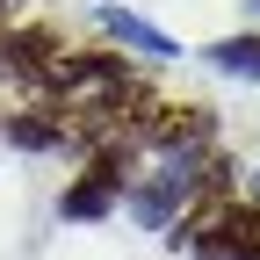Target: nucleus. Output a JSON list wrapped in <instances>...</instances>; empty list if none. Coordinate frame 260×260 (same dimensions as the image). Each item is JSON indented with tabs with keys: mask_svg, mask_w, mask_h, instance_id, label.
I'll return each instance as SVG.
<instances>
[{
	"mask_svg": "<svg viewBox=\"0 0 260 260\" xmlns=\"http://www.w3.org/2000/svg\"><path fill=\"white\" fill-rule=\"evenodd\" d=\"M246 8H253V22H260V0H246Z\"/></svg>",
	"mask_w": 260,
	"mask_h": 260,
	"instance_id": "10",
	"label": "nucleus"
},
{
	"mask_svg": "<svg viewBox=\"0 0 260 260\" xmlns=\"http://www.w3.org/2000/svg\"><path fill=\"white\" fill-rule=\"evenodd\" d=\"M224 80H260V29H246V37H217L210 51H203Z\"/></svg>",
	"mask_w": 260,
	"mask_h": 260,
	"instance_id": "7",
	"label": "nucleus"
},
{
	"mask_svg": "<svg viewBox=\"0 0 260 260\" xmlns=\"http://www.w3.org/2000/svg\"><path fill=\"white\" fill-rule=\"evenodd\" d=\"M130 159H138V138H109V145H94V159H87V174L58 195V217L65 224H94V217H109L116 203H123V188H130Z\"/></svg>",
	"mask_w": 260,
	"mask_h": 260,
	"instance_id": "3",
	"label": "nucleus"
},
{
	"mask_svg": "<svg viewBox=\"0 0 260 260\" xmlns=\"http://www.w3.org/2000/svg\"><path fill=\"white\" fill-rule=\"evenodd\" d=\"M203 159H152V174H138V181L123 188L130 217H138L145 232H174V224L203 203Z\"/></svg>",
	"mask_w": 260,
	"mask_h": 260,
	"instance_id": "2",
	"label": "nucleus"
},
{
	"mask_svg": "<svg viewBox=\"0 0 260 260\" xmlns=\"http://www.w3.org/2000/svg\"><path fill=\"white\" fill-rule=\"evenodd\" d=\"M58 65V37L51 29H22V37H0V73L22 87H44V73Z\"/></svg>",
	"mask_w": 260,
	"mask_h": 260,
	"instance_id": "4",
	"label": "nucleus"
},
{
	"mask_svg": "<svg viewBox=\"0 0 260 260\" xmlns=\"http://www.w3.org/2000/svg\"><path fill=\"white\" fill-rule=\"evenodd\" d=\"M15 8H22V0H0V15H15Z\"/></svg>",
	"mask_w": 260,
	"mask_h": 260,
	"instance_id": "9",
	"label": "nucleus"
},
{
	"mask_svg": "<svg viewBox=\"0 0 260 260\" xmlns=\"http://www.w3.org/2000/svg\"><path fill=\"white\" fill-rule=\"evenodd\" d=\"M246 203H260V167H253V181H246Z\"/></svg>",
	"mask_w": 260,
	"mask_h": 260,
	"instance_id": "8",
	"label": "nucleus"
},
{
	"mask_svg": "<svg viewBox=\"0 0 260 260\" xmlns=\"http://www.w3.org/2000/svg\"><path fill=\"white\" fill-rule=\"evenodd\" d=\"M8 145L15 152H73V123H65V109H15Z\"/></svg>",
	"mask_w": 260,
	"mask_h": 260,
	"instance_id": "6",
	"label": "nucleus"
},
{
	"mask_svg": "<svg viewBox=\"0 0 260 260\" xmlns=\"http://www.w3.org/2000/svg\"><path fill=\"white\" fill-rule=\"evenodd\" d=\"M94 22H102V29H109V37H116L123 51H138V58H181V44L167 37V29H152L145 15L116 8V0H102V8H94Z\"/></svg>",
	"mask_w": 260,
	"mask_h": 260,
	"instance_id": "5",
	"label": "nucleus"
},
{
	"mask_svg": "<svg viewBox=\"0 0 260 260\" xmlns=\"http://www.w3.org/2000/svg\"><path fill=\"white\" fill-rule=\"evenodd\" d=\"M167 239L181 253H195V260H260V203H239V195L203 203V210H188Z\"/></svg>",
	"mask_w": 260,
	"mask_h": 260,
	"instance_id": "1",
	"label": "nucleus"
}]
</instances>
